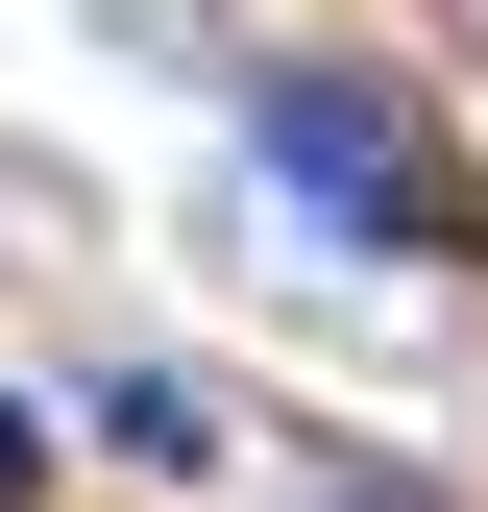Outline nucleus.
I'll list each match as a JSON object with an SVG mask.
<instances>
[{"mask_svg": "<svg viewBox=\"0 0 488 512\" xmlns=\"http://www.w3.org/2000/svg\"><path fill=\"white\" fill-rule=\"evenodd\" d=\"M244 122H269V171L318 196V244H440V147H415L366 74H269Z\"/></svg>", "mask_w": 488, "mask_h": 512, "instance_id": "nucleus-1", "label": "nucleus"}, {"mask_svg": "<svg viewBox=\"0 0 488 512\" xmlns=\"http://www.w3.org/2000/svg\"><path fill=\"white\" fill-rule=\"evenodd\" d=\"M0 512H49V415L25 391H0Z\"/></svg>", "mask_w": 488, "mask_h": 512, "instance_id": "nucleus-2", "label": "nucleus"}]
</instances>
